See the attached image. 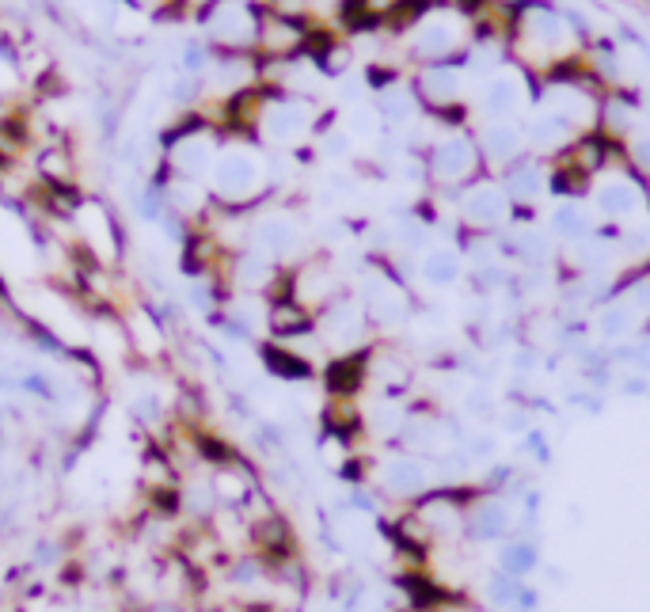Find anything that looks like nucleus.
<instances>
[{
  "mask_svg": "<svg viewBox=\"0 0 650 612\" xmlns=\"http://www.w3.org/2000/svg\"><path fill=\"white\" fill-rule=\"evenodd\" d=\"M510 525H514L510 506H506L498 495H483L479 502H472L468 514H464V536H472V540H479V544L506 536L510 533Z\"/></svg>",
  "mask_w": 650,
  "mask_h": 612,
  "instance_id": "1",
  "label": "nucleus"
},
{
  "mask_svg": "<svg viewBox=\"0 0 650 612\" xmlns=\"http://www.w3.org/2000/svg\"><path fill=\"white\" fill-rule=\"evenodd\" d=\"M267 327L270 335L282 343V339H301V335H312L316 331V316L312 308L301 305L297 297H286V301H270L267 308Z\"/></svg>",
  "mask_w": 650,
  "mask_h": 612,
  "instance_id": "2",
  "label": "nucleus"
},
{
  "mask_svg": "<svg viewBox=\"0 0 650 612\" xmlns=\"http://www.w3.org/2000/svg\"><path fill=\"white\" fill-rule=\"evenodd\" d=\"M384 491H392L396 498H415L426 491V468L415 457H396L384 464Z\"/></svg>",
  "mask_w": 650,
  "mask_h": 612,
  "instance_id": "3",
  "label": "nucleus"
},
{
  "mask_svg": "<svg viewBox=\"0 0 650 612\" xmlns=\"http://www.w3.org/2000/svg\"><path fill=\"white\" fill-rule=\"evenodd\" d=\"M324 384L335 400H350L365 384V354H343L324 369Z\"/></svg>",
  "mask_w": 650,
  "mask_h": 612,
  "instance_id": "4",
  "label": "nucleus"
},
{
  "mask_svg": "<svg viewBox=\"0 0 650 612\" xmlns=\"http://www.w3.org/2000/svg\"><path fill=\"white\" fill-rule=\"evenodd\" d=\"M259 358H263L270 377H278V381H308V377H312V362L301 358L293 346L263 343L259 346Z\"/></svg>",
  "mask_w": 650,
  "mask_h": 612,
  "instance_id": "5",
  "label": "nucleus"
},
{
  "mask_svg": "<svg viewBox=\"0 0 650 612\" xmlns=\"http://www.w3.org/2000/svg\"><path fill=\"white\" fill-rule=\"evenodd\" d=\"M316 324H320V331H324L335 346H346V343H354L358 331H362V312L350 305L346 297H339L331 308H324V316H320Z\"/></svg>",
  "mask_w": 650,
  "mask_h": 612,
  "instance_id": "6",
  "label": "nucleus"
},
{
  "mask_svg": "<svg viewBox=\"0 0 650 612\" xmlns=\"http://www.w3.org/2000/svg\"><path fill=\"white\" fill-rule=\"evenodd\" d=\"M536 563H540V548L529 544V540H506L498 548V571L502 574L525 578L529 571H536Z\"/></svg>",
  "mask_w": 650,
  "mask_h": 612,
  "instance_id": "7",
  "label": "nucleus"
},
{
  "mask_svg": "<svg viewBox=\"0 0 650 612\" xmlns=\"http://www.w3.org/2000/svg\"><path fill=\"white\" fill-rule=\"evenodd\" d=\"M472 168V149L468 141H445L438 153H434V172L441 179H460V175Z\"/></svg>",
  "mask_w": 650,
  "mask_h": 612,
  "instance_id": "8",
  "label": "nucleus"
},
{
  "mask_svg": "<svg viewBox=\"0 0 650 612\" xmlns=\"http://www.w3.org/2000/svg\"><path fill=\"white\" fill-rule=\"evenodd\" d=\"M502 194L498 191H476L468 202H464V217L472 221V225H483V229H491L502 221Z\"/></svg>",
  "mask_w": 650,
  "mask_h": 612,
  "instance_id": "9",
  "label": "nucleus"
},
{
  "mask_svg": "<svg viewBox=\"0 0 650 612\" xmlns=\"http://www.w3.org/2000/svg\"><path fill=\"white\" fill-rule=\"evenodd\" d=\"M422 274H426V282H434V286H449V282L460 274L457 255H453V251H434V255H426Z\"/></svg>",
  "mask_w": 650,
  "mask_h": 612,
  "instance_id": "10",
  "label": "nucleus"
},
{
  "mask_svg": "<svg viewBox=\"0 0 650 612\" xmlns=\"http://www.w3.org/2000/svg\"><path fill=\"white\" fill-rule=\"evenodd\" d=\"M601 206L612 213V217H628L635 206H639V194L631 183H609L605 191H601Z\"/></svg>",
  "mask_w": 650,
  "mask_h": 612,
  "instance_id": "11",
  "label": "nucleus"
},
{
  "mask_svg": "<svg viewBox=\"0 0 650 612\" xmlns=\"http://www.w3.org/2000/svg\"><path fill=\"white\" fill-rule=\"evenodd\" d=\"M521 586H525L521 578L498 571L495 578H491V586H487V597H491V605H498V609H517V593H521Z\"/></svg>",
  "mask_w": 650,
  "mask_h": 612,
  "instance_id": "12",
  "label": "nucleus"
},
{
  "mask_svg": "<svg viewBox=\"0 0 650 612\" xmlns=\"http://www.w3.org/2000/svg\"><path fill=\"white\" fill-rule=\"evenodd\" d=\"M631 327H635V308H609V312L601 316V331H605V339L628 335Z\"/></svg>",
  "mask_w": 650,
  "mask_h": 612,
  "instance_id": "13",
  "label": "nucleus"
},
{
  "mask_svg": "<svg viewBox=\"0 0 650 612\" xmlns=\"http://www.w3.org/2000/svg\"><path fill=\"white\" fill-rule=\"evenodd\" d=\"M555 232H563V236H571V240H582V236L590 232V221L574 210V206H567V210L555 213Z\"/></svg>",
  "mask_w": 650,
  "mask_h": 612,
  "instance_id": "14",
  "label": "nucleus"
},
{
  "mask_svg": "<svg viewBox=\"0 0 650 612\" xmlns=\"http://www.w3.org/2000/svg\"><path fill=\"white\" fill-rule=\"evenodd\" d=\"M491 153H498V160H506V156L517 153V145H521V137L514 134V130H506V126H498V130H491Z\"/></svg>",
  "mask_w": 650,
  "mask_h": 612,
  "instance_id": "15",
  "label": "nucleus"
},
{
  "mask_svg": "<svg viewBox=\"0 0 650 612\" xmlns=\"http://www.w3.org/2000/svg\"><path fill=\"white\" fill-rule=\"evenodd\" d=\"M23 392H31V396H39V400H58V388L50 384V377L46 373H27L20 381Z\"/></svg>",
  "mask_w": 650,
  "mask_h": 612,
  "instance_id": "16",
  "label": "nucleus"
},
{
  "mask_svg": "<svg viewBox=\"0 0 650 612\" xmlns=\"http://www.w3.org/2000/svg\"><path fill=\"white\" fill-rule=\"evenodd\" d=\"M514 103H517V88L510 80H502V84L491 88V111H510Z\"/></svg>",
  "mask_w": 650,
  "mask_h": 612,
  "instance_id": "17",
  "label": "nucleus"
},
{
  "mask_svg": "<svg viewBox=\"0 0 650 612\" xmlns=\"http://www.w3.org/2000/svg\"><path fill=\"white\" fill-rule=\"evenodd\" d=\"M134 419L141 422V426H153V422L160 419V400H156V396H137Z\"/></svg>",
  "mask_w": 650,
  "mask_h": 612,
  "instance_id": "18",
  "label": "nucleus"
},
{
  "mask_svg": "<svg viewBox=\"0 0 650 612\" xmlns=\"http://www.w3.org/2000/svg\"><path fill=\"white\" fill-rule=\"evenodd\" d=\"M635 153H639V164H643V168H650V141H639V149H635Z\"/></svg>",
  "mask_w": 650,
  "mask_h": 612,
  "instance_id": "19",
  "label": "nucleus"
}]
</instances>
